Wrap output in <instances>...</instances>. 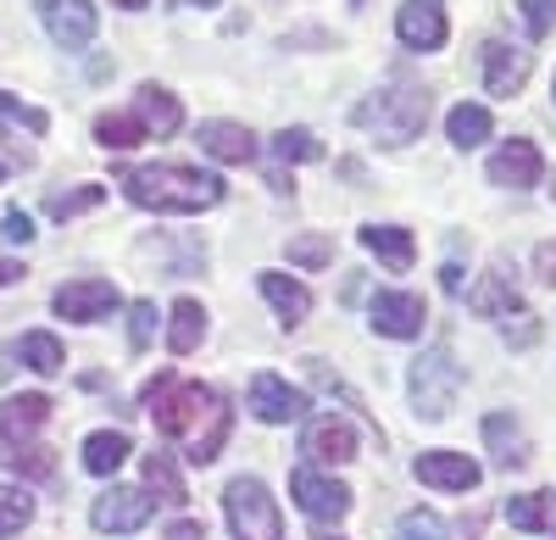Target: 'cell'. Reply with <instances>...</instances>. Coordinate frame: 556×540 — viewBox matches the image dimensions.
<instances>
[{
	"label": "cell",
	"instance_id": "cell-35",
	"mask_svg": "<svg viewBox=\"0 0 556 540\" xmlns=\"http://www.w3.org/2000/svg\"><path fill=\"white\" fill-rule=\"evenodd\" d=\"M7 463L17 474H28V479H51L56 474V452H51V445H12Z\"/></svg>",
	"mask_w": 556,
	"mask_h": 540
},
{
	"label": "cell",
	"instance_id": "cell-5",
	"mask_svg": "<svg viewBox=\"0 0 556 540\" xmlns=\"http://www.w3.org/2000/svg\"><path fill=\"white\" fill-rule=\"evenodd\" d=\"M456 390H462V363L445 351V346H434V351H424L412 363V401H417V413L424 418H445L451 407H456Z\"/></svg>",
	"mask_w": 556,
	"mask_h": 540
},
{
	"label": "cell",
	"instance_id": "cell-42",
	"mask_svg": "<svg viewBox=\"0 0 556 540\" xmlns=\"http://www.w3.org/2000/svg\"><path fill=\"white\" fill-rule=\"evenodd\" d=\"M0 235H7V240H17V246H28V240H34V217L12 206V212H7V223H0Z\"/></svg>",
	"mask_w": 556,
	"mask_h": 540
},
{
	"label": "cell",
	"instance_id": "cell-30",
	"mask_svg": "<svg viewBox=\"0 0 556 540\" xmlns=\"http://www.w3.org/2000/svg\"><path fill=\"white\" fill-rule=\"evenodd\" d=\"M146 485L156 490V502H167V507H184V502H190L184 474H178V463H173L167 452H151V457H146Z\"/></svg>",
	"mask_w": 556,
	"mask_h": 540
},
{
	"label": "cell",
	"instance_id": "cell-12",
	"mask_svg": "<svg viewBox=\"0 0 556 540\" xmlns=\"http://www.w3.org/2000/svg\"><path fill=\"white\" fill-rule=\"evenodd\" d=\"M479 62H484V89L501 96V101H513L518 89L529 84V67H534L529 51H518V45H506V39H484Z\"/></svg>",
	"mask_w": 556,
	"mask_h": 540
},
{
	"label": "cell",
	"instance_id": "cell-19",
	"mask_svg": "<svg viewBox=\"0 0 556 540\" xmlns=\"http://www.w3.org/2000/svg\"><path fill=\"white\" fill-rule=\"evenodd\" d=\"M45 418H51V395H12V401H0V445H23Z\"/></svg>",
	"mask_w": 556,
	"mask_h": 540
},
{
	"label": "cell",
	"instance_id": "cell-48",
	"mask_svg": "<svg viewBox=\"0 0 556 540\" xmlns=\"http://www.w3.org/2000/svg\"><path fill=\"white\" fill-rule=\"evenodd\" d=\"M117 7H123V12H139V7H146V0H117Z\"/></svg>",
	"mask_w": 556,
	"mask_h": 540
},
{
	"label": "cell",
	"instance_id": "cell-33",
	"mask_svg": "<svg viewBox=\"0 0 556 540\" xmlns=\"http://www.w3.org/2000/svg\"><path fill=\"white\" fill-rule=\"evenodd\" d=\"M34 518V497L17 485H0V540L7 535H23V524Z\"/></svg>",
	"mask_w": 556,
	"mask_h": 540
},
{
	"label": "cell",
	"instance_id": "cell-15",
	"mask_svg": "<svg viewBox=\"0 0 556 540\" xmlns=\"http://www.w3.org/2000/svg\"><path fill=\"white\" fill-rule=\"evenodd\" d=\"M412 474L424 479V485H434V490H456V497L484 479V468L468 452H424V457L412 463Z\"/></svg>",
	"mask_w": 556,
	"mask_h": 540
},
{
	"label": "cell",
	"instance_id": "cell-22",
	"mask_svg": "<svg viewBox=\"0 0 556 540\" xmlns=\"http://www.w3.org/2000/svg\"><path fill=\"white\" fill-rule=\"evenodd\" d=\"M134 117L146 123V134L167 140V134H178V123H184V106H178L173 89H162V84H139V112H134Z\"/></svg>",
	"mask_w": 556,
	"mask_h": 540
},
{
	"label": "cell",
	"instance_id": "cell-38",
	"mask_svg": "<svg viewBox=\"0 0 556 540\" xmlns=\"http://www.w3.org/2000/svg\"><path fill=\"white\" fill-rule=\"evenodd\" d=\"M101 201H106L101 185H84V190H73V196H51V217H78V212L101 206Z\"/></svg>",
	"mask_w": 556,
	"mask_h": 540
},
{
	"label": "cell",
	"instance_id": "cell-10",
	"mask_svg": "<svg viewBox=\"0 0 556 540\" xmlns=\"http://www.w3.org/2000/svg\"><path fill=\"white\" fill-rule=\"evenodd\" d=\"M117 306H123V296H117L112 279H73V285L56 290V312L73 318V324H101Z\"/></svg>",
	"mask_w": 556,
	"mask_h": 540
},
{
	"label": "cell",
	"instance_id": "cell-46",
	"mask_svg": "<svg viewBox=\"0 0 556 540\" xmlns=\"http://www.w3.org/2000/svg\"><path fill=\"white\" fill-rule=\"evenodd\" d=\"M173 540H206L201 524H173Z\"/></svg>",
	"mask_w": 556,
	"mask_h": 540
},
{
	"label": "cell",
	"instance_id": "cell-34",
	"mask_svg": "<svg viewBox=\"0 0 556 540\" xmlns=\"http://www.w3.org/2000/svg\"><path fill=\"white\" fill-rule=\"evenodd\" d=\"M285 251H290L295 267H306V274H317V267L334 262V240H329V235H295Z\"/></svg>",
	"mask_w": 556,
	"mask_h": 540
},
{
	"label": "cell",
	"instance_id": "cell-36",
	"mask_svg": "<svg viewBox=\"0 0 556 540\" xmlns=\"http://www.w3.org/2000/svg\"><path fill=\"white\" fill-rule=\"evenodd\" d=\"M395 540H445V524L434 513H424V507H412V513H401Z\"/></svg>",
	"mask_w": 556,
	"mask_h": 540
},
{
	"label": "cell",
	"instance_id": "cell-20",
	"mask_svg": "<svg viewBox=\"0 0 556 540\" xmlns=\"http://www.w3.org/2000/svg\"><path fill=\"white\" fill-rule=\"evenodd\" d=\"M362 246L374 251L390 274H406L412 267V256H417V240H412V229H401V223H367L362 229Z\"/></svg>",
	"mask_w": 556,
	"mask_h": 540
},
{
	"label": "cell",
	"instance_id": "cell-6",
	"mask_svg": "<svg viewBox=\"0 0 556 540\" xmlns=\"http://www.w3.org/2000/svg\"><path fill=\"white\" fill-rule=\"evenodd\" d=\"M290 490H295V507H301L312 524H340V518L351 513V490H345L340 479H329V474H317L312 463H301V468L290 474Z\"/></svg>",
	"mask_w": 556,
	"mask_h": 540
},
{
	"label": "cell",
	"instance_id": "cell-23",
	"mask_svg": "<svg viewBox=\"0 0 556 540\" xmlns=\"http://www.w3.org/2000/svg\"><path fill=\"white\" fill-rule=\"evenodd\" d=\"M206 418V429H195V440H190V457L195 468H206V463H217V452H223V440H228V429H235V413H228V401L223 395H212V407L201 413Z\"/></svg>",
	"mask_w": 556,
	"mask_h": 540
},
{
	"label": "cell",
	"instance_id": "cell-44",
	"mask_svg": "<svg viewBox=\"0 0 556 540\" xmlns=\"http://www.w3.org/2000/svg\"><path fill=\"white\" fill-rule=\"evenodd\" d=\"M440 285H445L451 296L462 290V267H456V262H445V267H440Z\"/></svg>",
	"mask_w": 556,
	"mask_h": 540
},
{
	"label": "cell",
	"instance_id": "cell-9",
	"mask_svg": "<svg viewBox=\"0 0 556 540\" xmlns=\"http://www.w3.org/2000/svg\"><path fill=\"white\" fill-rule=\"evenodd\" d=\"M156 513V502L146 497V490H134V485H112L106 497L96 502V513H89V524H96L101 535H134V529H146Z\"/></svg>",
	"mask_w": 556,
	"mask_h": 540
},
{
	"label": "cell",
	"instance_id": "cell-43",
	"mask_svg": "<svg viewBox=\"0 0 556 540\" xmlns=\"http://www.w3.org/2000/svg\"><path fill=\"white\" fill-rule=\"evenodd\" d=\"M534 274H540L545 285H556V246H551V240L534 251Z\"/></svg>",
	"mask_w": 556,
	"mask_h": 540
},
{
	"label": "cell",
	"instance_id": "cell-29",
	"mask_svg": "<svg viewBox=\"0 0 556 540\" xmlns=\"http://www.w3.org/2000/svg\"><path fill=\"white\" fill-rule=\"evenodd\" d=\"M12 351L23 356V368H34V374H62V363H67V351H62V340H56V335H45V329L23 335V340H17Z\"/></svg>",
	"mask_w": 556,
	"mask_h": 540
},
{
	"label": "cell",
	"instance_id": "cell-21",
	"mask_svg": "<svg viewBox=\"0 0 556 540\" xmlns=\"http://www.w3.org/2000/svg\"><path fill=\"white\" fill-rule=\"evenodd\" d=\"M484 440H490V452H495V468H523L529 463V435L518 418H506V413H490L484 418Z\"/></svg>",
	"mask_w": 556,
	"mask_h": 540
},
{
	"label": "cell",
	"instance_id": "cell-31",
	"mask_svg": "<svg viewBox=\"0 0 556 540\" xmlns=\"http://www.w3.org/2000/svg\"><path fill=\"white\" fill-rule=\"evenodd\" d=\"M96 140H101L106 151H134L139 140H151V134H146V123H139L134 112H106V117L96 123Z\"/></svg>",
	"mask_w": 556,
	"mask_h": 540
},
{
	"label": "cell",
	"instance_id": "cell-40",
	"mask_svg": "<svg viewBox=\"0 0 556 540\" xmlns=\"http://www.w3.org/2000/svg\"><path fill=\"white\" fill-rule=\"evenodd\" d=\"M518 12H523L529 34H534V39H545V34H551V23H556V0H518Z\"/></svg>",
	"mask_w": 556,
	"mask_h": 540
},
{
	"label": "cell",
	"instance_id": "cell-14",
	"mask_svg": "<svg viewBox=\"0 0 556 540\" xmlns=\"http://www.w3.org/2000/svg\"><path fill=\"white\" fill-rule=\"evenodd\" d=\"M540 173H545V162H540L534 140H506L490 156V185H501V190H534Z\"/></svg>",
	"mask_w": 556,
	"mask_h": 540
},
{
	"label": "cell",
	"instance_id": "cell-18",
	"mask_svg": "<svg viewBox=\"0 0 556 540\" xmlns=\"http://www.w3.org/2000/svg\"><path fill=\"white\" fill-rule=\"evenodd\" d=\"M256 285H262V296L273 301V312H278V324L285 329H301L306 324V312H312V290L301 285V279H290V274H256Z\"/></svg>",
	"mask_w": 556,
	"mask_h": 540
},
{
	"label": "cell",
	"instance_id": "cell-1",
	"mask_svg": "<svg viewBox=\"0 0 556 540\" xmlns=\"http://www.w3.org/2000/svg\"><path fill=\"white\" fill-rule=\"evenodd\" d=\"M117 185L134 206L146 212H173V217H195L206 206L223 201V178L201 173V167H184V162H146V167H123Z\"/></svg>",
	"mask_w": 556,
	"mask_h": 540
},
{
	"label": "cell",
	"instance_id": "cell-16",
	"mask_svg": "<svg viewBox=\"0 0 556 540\" xmlns=\"http://www.w3.org/2000/svg\"><path fill=\"white\" fill-rule=\"evenodd\" d=\"M301 452H306L312 463H329V468H334V463H351V457H356V429H351L345 418H334V413H329V418H312L306 435H301Z\"/></svg>",
	"mask_w": 556,
	"mask_h": 540
},
{
	"label": "cell",
	"instance_id": "cell-45",
	"mask_svg": "<svg viewBox=\"0 0 556 540\" xmlns=\"http://www.w3.org/2000/svg\"><path fill=\"white\" fill-rule=\"evenodd\" d=\"M12 279H23V262H12V256H0V285H12Z\"/></svg>",
	"mask_w": 556,
	"mask_h": 540
},
{
	"label": "cell",
	"instance_id": "cell-2",
	"mask_svg": "<svg viewBox=\"0 0 556 540\" xmlns=\"http://www.w3.org/2000/svg\"><path fill=\"white\" fill-rule=\"evenodd\" d=\"M429 112H434L429 89L412 84V78H395V84L379 89V96H367V101L356 106V123H362L367 134H379L384 146H406V140H417V134L429 128Z\"/></svg>",
	"mask_w": 556,
	"mask_h": 540
},
{
	"label": "cell",
	"instance_id": "cell-47",
	"mask_svg": "<svg viewBox=\"0 0 556 540\" xmlns=\"http://www.w3.org/2000/svg\"><path fill=\"white\" fill-rule=\"evenodd\" d=\"M178 7H223V0H178Z\"/></svg>",
	"mask_w": 556,
	"mask_h": 540
},
{
	"label": "cell",
	"instance_id": "cell-3",
	"mask_svg": "<svg viewBox=\"0 0 556 540\" xmlns=\"http://www.w3.org/2000/svg\"><path fill=\"white\" fill-rule=\"evenodd\" d=\"M223 513H228V529L235 540H285V518H278V502L267 497L262 479H228L223 490Z\"/></svg>",
	"mask_w": 556,
	"mask_h": 540
},
{
	"label": "cell",
	"instance_id": "cell-27",
	"mask_svg": "<svg viewBox=\"0 0 556 540\" xmlns=\"http://www.w3.org/2000/svg\"><path fill=\"white\" fill-rule=\"evenodd\" d=\"M506 524L529 529V535H556V497L551 490H534V497H513L506 502Z\"/></svg>",
	"mask_w": 556,
	"mask_h": 540
},
{
	"label": "cell",
	"instance_id": "cell-11",
	"mask_svg": "<svg viewBox=\"0 0 556 540\" xmlns=\"http://www.w3.org/2000/svg\"><path fill=\"white\" fill-rule=\"evenodd\" d=\"M245 407H251L262 424H295V418H306L312 401H306L295 385H285L278 374H256L251 390H245Z\"/></svg>",
	"mask_w": 556,
	"mask_h": 540
},
{
	"label": "cell",
	"instance_id": "cell-41",
	"mask_svg": "<svg viewBox=\"0 0 556 540\" xmlns=\"http://www.w3.org/2000/svg\"><path fill=\"white\" fill-rule=\"evenodd\" d=\"M34 162V151L23 146V140H12V134H0V178H7V173H23Z\"/></svg>",
	"mask_w": 556,
	"mask_h": 540
},
{
	"label": "cell",
	"instance_id": "cell-32",
	"mask_svg": "<svg viewBox=\"0 0 556 540\" xmlns=\"http://www.w3.org/2000/svg\"><path fill=\"white\" fill-rule=\"evenodd\" d=\"M273 156H278V162H317L323 146H317L312 128H278V134H273Z\"/></svg>",
	"mask_w": 556,
	"mask_h": 540
},
{
	"label": "cell",
	"instance_id": "cell-17",
	"mask_svg": "<svg viewBox=\"0 0 556 540\" xmlns=\"http://www.w3.org/2000/svg\"><path fill=\"white\" fill-rule=\"evenodd\" d=\"M201 151L206 156H217V162H228V167H245V162H256V134L245 128V123H228V117H212V123H201Z\"/></svg>",
	"mask_w": 556,
	"mask_h": 540
},
{
	"label": "cell",
	"instance_id": "cell-26",
	"mask_svg": "<svg viewBox=\"0 0 556 540\" xmlns=\"http://www.w3.org/2000/svg\"><path fill=\"white\" fill-rule=\"evenodd\" d=\"M128 452H134V445H128L123 429H96V435L84 440V468L96 474V479H106V474H117L128 463Z\"/></svg>",
	"mask_w": 556,
	"mask_h": 540
},
{
	"label": "cell",
	"instance_id": "cell-49",
	"mask_svg": "<svg viewBox=\"0 0 556 540\" xmlns=\"http://www.w3.org/2000/svg\"><path fill=\"white\" fill-rule=\"evenodd\" d=\"M551 190H556V185H551Z\"/></svg>",
	"mask_w": 556,
	"mask_h": 540
},
{
	"label": "cell",
	"instance_id": "cell-37",
	"mask_svg": "<svg viewBox=\"0 0 556 540\" xmlns=\"http://www.w3.org/2000/svg\"><path fill=\"white\" fill-rule=\"evenodd\" d=\"M151 340H156V301H134L128 306V346L146 351Z\"/></svg>",
	"mask_w": 556,
	"mask_h": 540
},
{
	"label": "cell",
	"instance_id": "cell-28",
	"mask_svg": "<svg viewBox=\"0 0 556 540\" xmlns=\"http://www.w3.org/2000/svg\"><path fill=\"white\" fill-rule=\"evenodd\" d=\"M490 112L484 106H468V101H462V106H451V117H445V134H451V146L456 151H473V146H484L490 140Z\"/></svg>",
	"mask_w": 556,
	"mask_h": 540
},
{
	"label": "cell",
	"instance_id": "cell-39",
	"mask_svg": "<svg viewBox=\"0 0 556 540\" xmlns=\"http://www.w3.org/2000/svg\"><path fill=\"white\" fill-rule=\"evenodd\" d=\"M0 117H7V123H23L28 134H45V128H51V117H45L39 106H23L17 96H7V89H0Z\"/></svg>",
	"mask_w": 556,
	"mask_h": 540
},
{
	"label": "cell",
	"instance_id": "cell-7",
	"mask_svg": "<svg viewBox=\"0 0 556 540\" xmlns=\"http://www.w3.org/2000/svg\"><path fill=\"white\" fill-rule=\"evenodd\" d=\"M424 318H429V306L412 290H379L374 301H367V324H374L379 335H390V340H417L424 335Z\"/></svg>",
	"mask_w": 556,
	"mask_h": 540
},
{
	"label": "cell",
	"instance_id": "cell-25",
	"mask_svg": "<svg viewBox=\"0 0 556 540\" xmlns=\"http://www.w3.org/2000/svg\"><path fill=\"white\" fill-rule=\"evenodd\" d=\"M206 340V312H201V301H173V312H167V351L173 356H190L195 346Z\"/></svg>",
	"mask_w": 556,
	"mask_h": 540
},
{
	"label": "cell",
	"instance_id": "cell-8",
	"mask_svg": "<svg viewBox=\"0 0 556 540\" xmlns=\"http://www.w3.org/2000/svg\"><path fill=\"white\" fill-rule=\"evenodd\" d=\"M39 23L51 34L62 51H84L96 39V0H39Z\"/></svg>",
	"mask_w": 556,
	"mask_h": 540
},
{
	"label": "cell",
	"instance_id": "cell-13",
	"mask_svg": "<svg viewBox=\"0 0 556 540\" xmlns=\"http://www.w3.org/2000/svg\"><path fill=\"white\" fill-rule=\"evenodd\" d=\"M395 34L406 51H440L451 23H445V7L440 0H406V7L395 12Z\"/></svg>",
	"mask_w": 556,
	"mask_h": 540
},
{
	"label": "cell",
	"instance_id": "cell-4",
	"mask_svg": "<svg viewBox=\"0 0 556 540\" xmlns=\"http://www.w3.org/2000/svg\"><path fill=\"white\" fill-rule=\"evenodd\" d=\"M212 395L217 390H206V385H190V379H178V374H156L146 385V407H151V418H156L162 435H184V429L201 424V413L212 407Z\"/></svg>",
	"mask_w": 556,
	"mask_h": 540
},
{
	"label": "cell",
	"instance_id": "cell-24",
	"mask_svg": "<svg viewBox=\"0 0 556 540\" xmlns=\"http://www.w3.org/2000/svg\"><path fill=\"white\" fill-rule=\"evenodd\" d=\"M468 306L479 312V318H513V312H523L513 274H484V285L468 290Z\"/></svg>",
	"mask_w": 556,
	"mask_h": 540
}]
</instances>
